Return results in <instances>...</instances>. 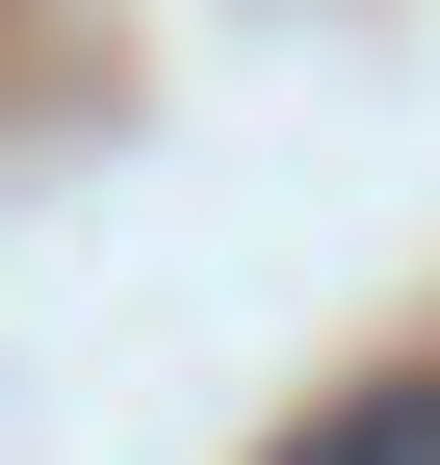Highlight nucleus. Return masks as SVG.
<instances>
[{
  "instance_id": "f257e3e1",
  "label": "nucleus",
  "mask_w": 440,
  "mask_h": 465,
  "mask_svg": "<svg viewBox=\"0 0 440 465\" xmlns=\"http://www.w3.org/2000/svg\"><path fill=\"white\" fill-rule=\"evenodd\" d=\"M285 465H440V362H415V388H337V414H311Z\"/></svg>"
}]
</instances>
